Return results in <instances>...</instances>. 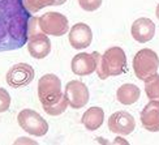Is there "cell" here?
Returning a JSON list of instances; mask_svg holds the SVG:
<instances>
[{
	"mask_svg": "<svg viewBox=\"0 0 159 145\" xmlns=\"http://www.w3.org/2000/svg\"><path fill=\"white\" fill-rule=\"evenodd\" d=\"M145 93L150 101L159 102V75L154 73L145 80Z\"/></svg>",
	"mask_w": 159,
	"mask_h": 145,
	"instance_id": "obj_17",
	"label": "cell"
},
{
	"mask_svg": "<svg viewBox=\"0 0 159 145\" xmlns=\"http://www.w3.org/2000/svg\"><path fill=\"white\" fill-rule=\"evenodd\" d=\"M155 16H157V18L159 20V4L157 5V9H155Z\"/></svg>",
	"mask_w": 159,
	"mask_h": 145,
	"instance_id": "obj_21",
	"label": "cell"
},
{
	"mask_svg": "<svg viewBox=\"0 0 159 145\" xmlns=\"http://www.w3.org/2000/svg\"><path fill=\"white\" fill-rule=\"evenodd\" d=\"M132 37L138 43H146L155 35V24L148 17H140L132 24Z\"/></svg>",
	"mask_w": 159,
	"mask_h": 145,
	"instance_id": "obj_13",
	"label": "cell"
},
{
	"mask_svg": "<svg viewBox=\"0 0 159 145\" xmlns=\"http://www.w3.org/2000/svg\"><path fill=\"white\" fill-rule=\"evenodd\" d=\"M17 122L18 126L31 136L41 137L44 136L48 131V123L44 120V118L31 109H24L22 111H20Z\"/></svg>",
	"mask_w": 159,
	"mask_h": 145,
	"instance_id": "obj_6",
	"label": "cell"
},
{
	"mask_svg": "<svg viewBox=\"0 0 159 145\" xmlns=\"http://www.w3.org/2000/svg\"><path fill=\"white\" fill-rule=\"evenodd\" d=\"M104 120V111L101 107H90L82 114L81 123L84 127L89 131H97L103 124Z\"/></svg>",
	"mask_w": 159,
	"mask_h": 145,
	"instance_id": "obj_15",
	"label": "cell"
},
{
	"mask_svg": "<svg viewBox=\"0 0 159 145\" xmlns=\"http://www.w3.org/2000/svg\"><path fill=\"white\" fill-rule=\"evenodd\" d=\"M159 58L157 52L150 49H142L133 58V71L138 80L145 81L151 75L157 73Z\"/></svg>",
	"mask_w": 159,
	"mask_h": 145,
	"instance_id": "obj_5",
	"label": "cell"
},
{
	"mask_svg": "<svg viewBox=\"0 0 159 145\" xmlns=\"http://www.w3.org/2000/svg\"><path fill=\"white\" fill-rule=\"evenodd\" d=\"M39 17H31L29 22V39H28V51L31 58L44 59L51 52V41L47 34L41 30Z\"/></svg>",
	"mask_w": 159,
	"mask_h": 145,
	"instance_id": "obj_4",
	"label": "cell"
},
{
	"mask_svg": "<svg viewBox=\"0 0 159 145\" xmlns=\"http://www.w3.org/2000/svg\"><path fill=\"white\" fill-rule=\"evenodd\" d=\"M108 128L111 132H114L116 135L127 136L134 131L136 120L133 115H130L127 111H117V113H114L110 116Z\"/></svg>",
	"mask_w": 159,
	"mask_h": 145,
	"instance_id": "obj_11",
	"label": "cell"
},
{
	"mask_svg": "<svg viewBox=\"0 0 159 145\" xmlns=\"http://www.w3.org/2000/svg\"><path fill=\"white\" fill-rule=\"evenodd\" d=\"M34 68L30 64L26 63H18L16 65H13L9 71L7 72V84L12 88H22L29 85L33 78H34Z\"/></svg>",
	"mask_w": 159,
	"mask_h": 145,
	"instance_id": "obj_9",
	"label": "cell"
},
{
	"mask_svg": "<svg viewBox=\"0 0 159 145\" xmlns=\"http://www.w3.org/2000/svg\"><path fill=\"white\" fill-rule=\"evenodd\" d=\"M69 43L75 50H84L89 47L93 41V31L89 25L78 22L73 25L69 30Z\"/></svg>",
	"mask_w": 159,
	"mask_h": 145,
	"instance_id": "obj_12",
	"label": "cell"
},
{
	"mask_svg": "<svg viewBox=\"0 0 159 145\" xmlns=\"http://www.w3.org/2000/svg\"><path fill=\"white\" fill-rule=\"evenodd\" d=\"M25 5L31 13H35L50 5H61L60 0H24Z\"/></svg>",
	"mask_w": 159,
	"mask_h": 145,
	"instance_id": "obj_18",
	"label": "cell"
},
{
	"mask_svg": "<svg viewBox=\"0 0 159 145\" xmlns=\"http://www.w3.org/2000/svg\"><path fill=\"white\" fill-rule=\"evenodd\" d=\"M41 30L47 35L61 37L69 31V21L59 12H47L38 18Z\"/></svg>",
	"mask_w": 159,
	"mask_h": 145,
	"instance_id": "obj_7",
	"label": "cell"
},
{
	"mask_svg": "<svg viewBox=\"0 0 159 145\" xmlns=\"http://www.w3.org/2000/svg\"><path fill=\"white\" fill-rule=\"evenodd\" d=\"M142 127L149 132H159V102L150 101L141 111Z\"/></svg>",
	"mask_w": 159,
	"mask_h": 145,
	"instance_id": "obj_14",
	"label": "cell"
},
{
	"mask_svg": "<svg viewBox=\"0 0 159 145\" xmlns=\"http://www.w3.org/2000/svg\"><path fill=\"white\" fill-rule=\"evenodd\" d=\"M38 98L42 103L43 110L65 100L67 97L61 91L60 78L52 73H47L42 76L38 81Z\"/></svg>",
	"mask_w": 159,
	"mask_h": 145,
	"instance_id": "obj_3",
	"label": "cell"
},
{
	"mask_svg": "<svg viewBox=\"0 0 159 145\" xmlns=\"http://www.w3.org/2000/svg\"><path fill=\"white\" fill-rule=\"evenodd\" d=\"M128 69L127 67V55L121 47H110L104 51V54L101 55L97 75L101 80H106L111 76H119L125 73Z\"/></svg>",
	"mask_w": 159,
	"mask_h": 145,
	"instance_id": "obj_2",
	"label": "cell"
},
{
	"mask_svg": "<svg viewBox=\"0 0 159 145\" xmlns=\"http://www.w3.org/2000/svg\"><path fill=\"white\" fill-rule=\"evenodd\" d=\"M141 91L140 88L134 84H123L116 91V98L121 105L129 106V105L136 103L140 100Z\"/></svg>",
	"mask_w": 159,
	"mask_h": 145,
	"instance_id": "obj_16",
	"label": "cell"
},
{
	"mask_svg": "<svg viewBox=\"0 0 159 145\" xmlns=\"http://www.w3.org/2000/svg\"><path fill=\"white\" fill-rule=\"evenodd\" d=\"M78 4L86 12H94L102 5V0H78Z\"/></svg>",
	"mask_w": 159,
	"mask_h": 145,
	"instance_id": "obj_19",
	"label": "cell"
},
{
	"mask_svg": "<svg viewBox=\"0 0 159 145\" xmlns=\"http://www.w3.org/2000/svg\"><path fill=\"white\" fill-rule=\"evenodd\" d=\"M99 60H101V54L97 51L90 52V54L80 52L72 59L70 63L72 72L78 76H89L97 71Z\"/></svg>",
	"mask_w": 159,
	"mask_h": 145,
	"instance_id": "obj_8",
	"label": "cell"
},
{
	"mask_svg": "<svg viewBox=\"0 0 159 145\" xmlns=\"http://www.w3.org/2000/svg\"><path fill=\"white\" fill-rule=\"evenodd\" d=\"M11 106V96L4 88H0V113H4Z\"/></svg>",
	"mask_w": 159,
	"mask_h": 145,
	"instance_id": "obj_20",
	"label": "cell"
},
{
	"mask_svg": "<svg viewBox=\"0 0 159 145\" xmlns=\"http://www.w3.org/2000/svg\"><path fill=\"white\" fill-rule=\"evenodd\" d=\"M65 97L72 109L80 110L89 102V89L82 81L72 80L65 85Z\"/></svg>",
	"mask_w": 159,
	"mask_h": 145,
	"instance_id": "obj_10",
	"label": "cell"
},
{
	"mask_svg": "<svg viewBox=\"0 0 159 145\" xmlns=\"http://www.w3.org/2000/svg\"><path fill=\"white\" fill-rule=\"evenodd\" d=\"M31 12L24 0H0V52L18 50L28 43Z\"/></svg>",
	"mask_w": 159,
	"mask_h": 145,
	"instance_id": "obj_1",
	"label": "cell"
}]
</instances>
